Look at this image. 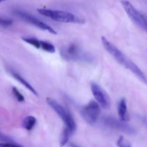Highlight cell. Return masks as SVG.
Returning <instances> with one entry per match:
<instances>
[{"instance_id":"6da1fadb","label":"cell","mask_w":147,"mask_h":147,"mask_svg":"<svg viewBox=\"0 0 147 147\" xmlns=\"http://www.w3.org/2000/svg\"><path fill=\"white\" fill-rule=\"evenodd\" d=\"M101 42L105 50L119 63L124 67L129 69L134 75L138 78L139 80L147 86V76L139 68V66L131 60L126 55L123 54L119 48L112 44L105 37H101Z\"/></svg>"},{"instance_id":"7a4b0ae2","label":"cell","mask_w":147,"mask_h":147,"mask_svg":"<svg viewBox=\"0 0 147 147\" xmlns=\"http://www.w3.org/2000/svg\"><path fill=\"white\" fill-rule=\"evenodd\" d=\"M47 103L55 111V112L58 115L61 120L64 122L65 128L63 130L66 131L71 135H73L76 131L77 125H76V121H75L72 115L63 106H62L58 102H57L53 98H47Z\"/></svg>"},{"instance_id":"3957f363","label":"cell","mask_w":147,"mask_h":147,"mask_svg":"<svg viewBox=\"0 0 147 147\" xmlns=\"http://www.w3.org/2000/svg\"><path fill=\"white\" fill-rule=\"evenodd\" d=\"M37 11L40 14L50 18L55 21L63 23H74V24H84L85 20L78 17L73 13L60 10L49 9H38Z\"/></svg>"},{"instance_id":"277c9868","label":"cell","mask_w":147,"mask_h":147,"mask_svg":"<svg viewBox=\"0 0 147 147\" xmlns=\"http://www.w3.org/2000/svg\"><path fill=\"white\" fill-rule=\"evenodd\" d=\"M100 113V104L95 100H90L81 109L82 116L89 124H94L98 119Z\"/></svg>"},{"instance_id":"5b68a950","label":"cell","mask_w":147,"mask_h":147,"mask_svg":"<svg viewBox=\"0 0 147 147\" xmlns=\"http://www.w3.org/2000/svg\"><path fill=\"white\" fill-rule=\"evenodd\" d=\"M15 14H17L19 17L23 20L24 21L30 23V24L34 25L35 27H38L39 29H41L42 30H45L47 31L48 32L51 33L53 34H57V32L51 27V26L48 25L46 23L43 22L41 20H38L36 17H33L32 15H31L29 13L26 12L24 11H22V10H17V11H14Z\"/></svg>"},{"instance_id":"8992f818","label":"cell","mask_w":147,"mask_h":147,"mask_svg":"<svg viewBox=\"0 0 147 147\" xmlns=\"http://www.w3.org/2000/svg\"><path fill=\"white\" fill-rule=\"evenodd\" d=\"M121 5L124 9L125 11L130 17L131 20L141 28L146 30L143 19H142V13L138 11L136 7L127 0H121Z\"/></svg>"},{"instance_id":"52a82bcc","label":"cell","mask_w":147,"mask_h":147,"mask_svg":"<svg viewBox=\"0 0 147 147\" xmlns=\"http://www.w3.org/2000/svg\"><path fill=\"white\" fill-rule=\"evenodd\" d=\"M90 89L96 101L103 109H109L111 107V99L106 92L96 83H90Z\"/></svg>"},{"instance_id":"ba28073f","label":"cell","mask_w":147,"mask_h":147,"mask_svg":"<svg viewBox=\"0 0 147 147\" xmlns=\"http://www.w3.org/2000/svg\"><path fill=\"white\" fill-rule=\"evenodd\" d=\"M62 57L69 60H80V57H83L81 55L80 49L77 45L70 44L61 50Z\"/></svg>"},{"instance_id":"9c48e42d","label":"cell","mask_w":147,"mask_h":147,"mask_svg":"<svg viewBox=\"0 0 147 147\" xmlns=\"http://www.w3.org/2000/svg\"><path fill=\"white\" fill-rule=\"evenodd\" d=\"M103 122H104L105 124L113 128V129H116L117 130H120L121 131H124L129 134H132L134 132V129L131 127L129 126L128 125L121 123L123 121H119L116 119L106 117L103 119Z\"/></svg>"},{"instance_id":"30bf717a","label":"cell","mask_w":147,"mask_h":147,"mask_svg":"<svg viewBox=\"0 0 147 147\" xmlns=\"http://www.w3.org/2000/svg\"><path fill=\"white\" fill-rule=\"evenodd\" d=\"M9 72L10 74L11 75V76H12L15 80H17L19 83H20L22 86H24L26 88L28 89L31 93H32L33 94L35 95V96H38V93L37 92V90H36L35 89L32 87V86L30 83H28L21 75H20L18 73H17V72L14 71V70H9Z\"/></svg>"},{"instance_id":"8fae6325","label":"cell","mask_w":147,"mask_h":147,"mask_svg":"<svg viewBox=\"0 0 147 147\" xmlns=\"http://www.w3.org/2000/svg\"><path fill=\"white\" fill-rule=\"evenodd\" d=\"M118 114L121 121L127 122L129 121V116L128 113L127 103L125 98H122L118 104Z\"/></svg>"},{"instance_id":"7c38bea8","label":"cell","mask_w":147,"mask_h":147,"mask_svg":"<svg viewBox=\"0 0 147 147\" xmlns=\"http://www.w3.org/2000/svg\"><path fill=\"white\" fill-rule=\"evenodd\" d=\"M37 123V119L32 116H28L22 121V126L24 129L27 131H31L35 126Z\"/></svg>"},{"instance_id":"4fadbf2b","label":"cell","mask_w":147,"mask_h":147,"mask_svg":"<svg viewBox=\"0 0 147 147\" xmlns=\"http://www.w3.org/2000/svg\"><path fill=\"white\" fill-rule=\"evenodd\" d=\"M22 40L24 42H25L26 43H27V44L36 47L37 49L41 48L42 40H38V39L35 38V37H22Z\"/></svg>"},{"instance_id":"5bb4252c","label":"cell","mask_w":147,"mask_h":147,"mask_svg":"<svg viewBox=\"0 0 147 147\" xmlns=\"http://www.w3.org/2000/svg\"><path fill=\"white\" fill-rule=\"evenodd\" d=\"M40 49H42V50L49 53H54L55 52V46L52 43L47 41H44V40H42L41 48Z\"/></svg>"},{"instance_id":"9a60e30c","label":"cell","mask_w":147,"mask_h":147,"mask_svg":"<svg viewBox=\"0 0 147 147\" xmlns=\"http://www.w3.org/2000/svg\"><path fill=\"white\" fill-rule=\"evenodd\" d=\"M12 94L14 95V96L15 97V98L18 100L20 103H22V102L24 101V97L22 94L21 92L18 90L16 87H12Z\"/></svg>"},{"instance_id":"2e32d148","label":"cell","mask_w":147,"mask_h":147,"mask_svg":"<svg viewBox=\"0 0 147 147\" xmlns=\"http://www.w3.org/2000/svg\"><path fill=\"white\" fill-rule=\"evenodd\" d=\"M117 146L118 147H131L130 143L123 136H121L118 139Z\"/></svg>"},{"instance_id":"e0dca14e","label":"cell","mask_w":147,"mask_h":147,"mask_svg":"<svg viewBox=\"0 0 147 147\" xmlns=\"http://www.w3.org/2000/svg\"><path fill=\"white\" fill-rule=\"evenodd\" d=\"M12 23L13 21L11 20H10V19L0 17V26L1 27H9V26H11L12 24Z\"/></svg>"},{"instance_id":"ac0fdd59","label":"cell","mask_w":147,"mask_h":147,"mask_svg":"<svg viewBox=\"0 0 147 147\" xmlns=\"http://www.w3.org/2000/svg\"><path fill=\"white\" fill-rule=\"evenodd\" d=\"M0 147H23L14 142H0Z\"/></svg>"},{"instance_id":"d6986e66","label":"cell","mask_w":147,"mask_h":147,"mask_svg":"<svg viewBox=\"0 0 147 147\" xmlns=\"http://www.w3.org/2000/svg\"><path fill=\"white\" fill-rule=\"evenodd\" d=\"M142 19H143L144 23L145 28H146V30L147 31V15L146 14H142Z\"/></svg>"},{"instance_id":"ffe728a7","label":"cell","mask_w":147,"mask_h":147,"mask_svg":"<svg viewBox=\"0 0 147 147\" xmlns=\"http://www.w3.org/2000/svg\"><path fill=\"white\" fill-rule=\"evenodd\" d=\"M68 146H69V147H80V146H78V145L74 144H69Z\"/></svg>"},{"instance_id":"44dd1931","label":"cell","mask_w":147,"mask_h":147,"mask_svg":"<svg viewBox=\"0 0 147 147\" xmlns=\"http://www.w3.org/2000/svg\"><path fill=\"white\" fill-rule=\"evenodd\" d=\"M7 1V0H0V3L3 2V1Z\"/></svg>"}]
</instances>
